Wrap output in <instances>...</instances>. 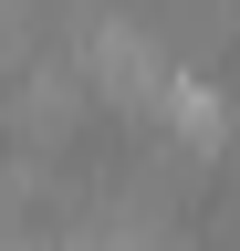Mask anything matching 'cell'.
Listing matches in <instances>:
<instances>
[{
	"instance_id": "3957f363",
	"label": "cell",
	"mask_w": 240,
	"mask_h": 251,
	"mask_svg": "<svg viewBox=\"0 0 240 251\" xmlns=\"http://www.w3.org/2000/svg\"><path fill=\"white\" fill-rule=\"evenodd\" d=\"M63 251H177V241H167V230H146V220H105V209H94Z\"/></svg>"
},
{
	"instance_id": "7a4b0ae2",
	"label": "cell",
	"mask_w": 240,
	"mask_h": 251,
	"mask_svg": "<svg viewBox=\"0 0 240 251\" xmlns=\"http://www.w3.org/2000/svg\"><path fill=\"white\" fill-rule=\"evenodd\" d=\"M84 105H94V94H84V74H73V63H52V52L11 63V84H0V126H11L21 157H52V147L84 126Z\"/></svg>"
},
{
	"instance_id": "277c9868",
	"label": "cell",
	"mask_w": 240,
	"mask_h": 251,
	"mask_svg": "<svg viewBox=\"0 0 240 251\" xmlns=\"http://www.w3.org/2000/svg\"><path fill=\"white\" fill-rule=\"evenodd\" d=\"M0 251H32V241H11V230H0Z\"/></svg>"
},
{
	"instance_id": "6da1fadb",
	"label": "cell",
	"mask_w": 240,
	"mask_h": 251,
	"mask_svg": "<svg viewBox=\"0 0 240 251\" xmlns=\"http://www.w3.org/2000/svg\"><path fill=\"white\" fill-rule=\"evenodd\" d=\"M73 74H84V94L115 105V115H157V94L177 84V63H167V42H157V21H115V11H94V21H84V42H73Z\"/></svg>"
}]
</instances>
